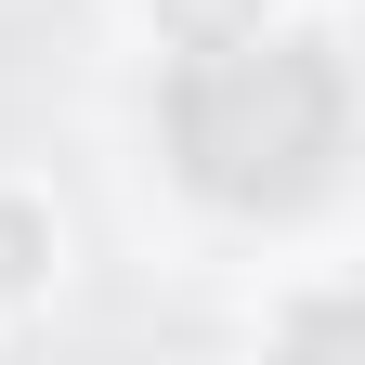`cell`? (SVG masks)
Returning a JSON list of instances; mask_svg holds the SVG:
<instances>
[{"mask_svg": "<svg viewBox=\"0 0 365 365\" xmlns=\"http://www.w3.org/2000/svg\"><path fill=\"white\" fill-rule=\"evenodd\" d=\"M0 274H26V222H0Z\"/></svg>", "mask_w": 365, "mask_h": 365, "instance_id": "3957f363", "label": "cell"}, {"mask_svg": "<svg viewBox=\"0 0 365 365\" xmlns=\"http://www.w3.org/2000/svg\"><path fill=\"white\" fill-rule=\"evenodd\" d=\"M170 14H182V26H248L261 0H170Z\"/></svg>", "mask_w": 365, "mask_h": 365, "instance_id": "7a4b0ae2", "label": "cell"}, {"mask_svg": "<svg viewBox=\"0 0 365 365\" xmlns=\"http://www.w3.org/2000/svg\"><path fill=\"white\" fill-rule=\"evenodd\" d=\"M339 66L327 39H261V26H209L170 78V157L196 196L222 209H300L339 170Z\"/></svg>", "mask_w": 365, "mask_h": 365, "instance_id": "6da1fadb", "label": "cell"}]
</instances>
